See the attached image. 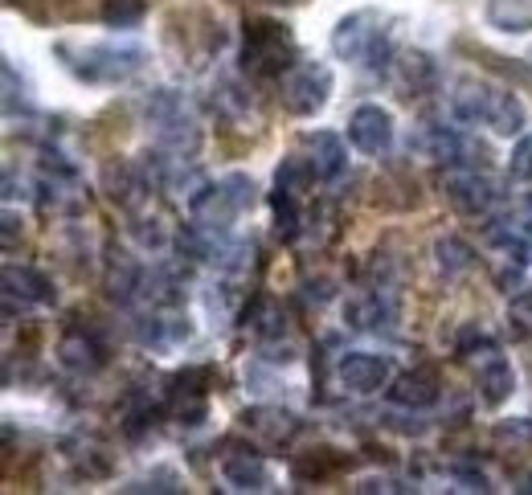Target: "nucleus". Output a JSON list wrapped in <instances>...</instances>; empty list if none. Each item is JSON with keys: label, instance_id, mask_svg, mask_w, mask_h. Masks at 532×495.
Instances as JSON below:
<instances>
[{"label": "nucleus", "instance_id": "f257e3e1", "mask_svg": "<svg viewBox=\"0 0 532 495\" xmlns=\"http://www.w3.org/2000/svg\"><path fill=\"white\" fill-rule=\"evenodd\" d=\"M78 58L82 62H70V70L86 82H127L148 66V54L136 45H86Z\"/></svg>", "mask_w": 532, "mask_h": 495}, {"label": "nucleus", "instance_id": "f03ea898", "mask_svg": "<svg viewBox=\"0 0 532 495\" xmlns=\"http://www.w3.org/2000/svg\"><path fill=\"white\" fill-rule=\"evenodd\" d=\"M283 99L295 115H320L332 99V70L324 62H299L283 82Z\"/></svg>", "mask_w": 532, "mask_h": 495}, {"label": "nucleus", "instance_id": "7ed1b4c3", "mask_svg": "<svg viewBox=\"0 0 532 495\" xmlns=\"http://www.w3.org/2000/svg\"><path fill=\"white\" fill-rule=\"evenodd\" d=\"M348 140H352V148L365 152V156H385L393 148V140H397L393 115L385 107H377V103L357 107V111L348 115Z\"/></svg>", "mask_w": 532, "mask_h": 495}, {"label": "nucleus", "instance_id": "20e7f679", "mask_svg": "<svg viewBox=\"0 0 532 495\" xmlns=\"http://www.w3.org/2000/svg\"><path fill=\"white\" fill-rule=\"evenodd\" d=\"M336 377L348 393H381L393 381V356L381 352H344Z\"/></svg>", "mask_w": 532, "mask_h": 495}, {"label": "nucleus", "instance_id": "39448f33", "mask_svg": "<svg viewBox=\"0 0 532 495\" xmlns=\"http://www.w3.org/2000/svg\"><path fill=\"white\" fill-rule=\"evenodd\" d=\"M447 197H451L463 213H487V209L500 201V185H496L492 176H483V172L467 168V172H455V176L447 180Z\"/></svg>", "mask_w": 532, "mask_h": 495}, {"label": "nucleus", "instance_id": "423d86ee", "mask_svg": "<svg viewBox=\"0 0 532 495\" xmlns=\"http://www.w3.org/2000/svg\"><path fill=\"white\" fill-rule=\"evenodd\" d=\"M369 25H373V13H352V17H344L332 29V54L340 62H365L369 45L377 37V29H369Z\"/></svg>", "mask_w": 532, "mask_h": 495}, {"label": "nucleus", "instance_id": "0eeeda50", "mask_svg": "<svg viewBox=\"0 0 532 495\" xmlns=\"http://www.w3.org/2000/svg\"><path fill=\"white\" fill-rule=\"evenodd\" d=\"M344 315H348V324H352V328L381 332V328H393V320H397V303H393L389 291H373V295H365V299H352V303L344 307Z\"/></svg>", "mask_w": 532, "mask_h": 495}, {"label": "nucleus", "instance_id": "6e6552de", "mask_svg": "<svg viewBox=\"0 0 532 495\" xmlns=\"http://www.w3.org/2000/svg\"><path fill=\"white\" fill-rule=\"evenodd\" d=\"M496 99V86H487L479 78H463L451 95V115L459 123H487V111H492Z\"/></svg>", "mask_w": 532, "mask_h": 495}, {"label": "nucleus", "instance_id": "1a4fd4ad", "mask_svg": "<svg viewBox=\"0 0 532 495\" xmlns=\"http://www.w3.org/2000/svg\"><path fill=\"white\" fill-rule=\"evenodd\" d=\"M389 397H393V405H402V410H430L438 401V377L430 369H414L393 381Z\"/></svg>", "mask_w": 532, "mask_h": 495}, {"label": "nucleus", "instance_id": "9d476101", "mask_svg": "<svg viewBox=\"0 0 532 495\" xmlns=\"http://www.w3.org/2000/svg\"><path fill=\"white\" fill-rule=\"evenodd\" d=\"M307 144H312V168L320 180H340L344 168H348V148L336 131H316L307 135Z\"/></svg>", "mask_w": 532, "mask_h": 495}, {"label": "nucleus", "instance_id": "9b49d317", "mask_svg": "<svg viewBox=\"0 0 532 495\" xmlns=\"http://www.w3.org/2000/svg\"><path fill=\"white\" fill-rule=\"evenodd\" d=\"M221 479H226L230 491H271V467L254 455H234L221 463Z\"/></svg>", "mask_w": 532, "mask_h": 495}, {"label": "nucleus", "instance_id": "f8f14e48", "mask_svg": "<svg viewBox=\"0 0 532 495\" xmlns=\"http://www.w3.org/2000/svg\"><path fill=\"white\" fill-rule=\"evenodd\" d=\"M156 148H164V152H172V156H193L197 148H201V127H197V119L193 115H176V119H168V123H160L156 127Z\"/></svg>", "mask_w": 532, "mask_h": 495}, {"label": "nucleus", "instance_id": "ddd939ff", "mask_svg": "<svg viewBox=\"0 0 532 495\" xmlns=\"http://www.w3.org/2000/svg\"><path fill=\"white\" fill-rule=\"evenodd\" d=\"M5 291H9V299H21V303H50L54 299L50 279L37 275L33 266H5Z\"/></svg>", "mask_w": 532, "mask_h": 495}, {"label": "nucleus", "instance_id": "4468645a", "mask_svg": "<svg viewBox=\"0 0 532 495\" xmlns=\"http://www.w3.org/2000/svg\"><path fill=\"white\" fill-rule=\"evenodd\" d=\"M487 127H492L496 135H504V140H512V135H524L528 111H524V103L512 95V90H496L492 111H487Z\"/></svg>", "mask_w": 532, "mask_h": 495}, {"label": "nucleus", "instance_id": "2eb2a0df", "mask_svg": "<svg viewBox=\"0 0 532 495\" xmlns=\"http://www.w3.org/2000/svg\"><path fill=\"white\" fill-rule=\"evenodd\" d=\"M479 389H483V401L487 405H504L512 393H516V369L508 365L504 356H492L487 365L479 369Z\"/></svg>", "mask_w": 532, "mask_h": 495}, {"label": "nucleus", "instance_id": "dca6fc26", "mask_svg": "<svg viewBox=\"0 0 532 495\" xmlns=\"http://www.w3.org/2000/svg\"><path fill=\"white\" fill-rule=\"evenodd\" d=\"M246 426L258 430V434H266V438H291L295 426H299V418L291 410H283V405H258V410L246 414Z\"/></svg>", "mask_w": 532, "mask_h": 495}, {"label": "nucleus", "instance_id": "f3484780", "mask_svg": "<svg viewBox=\"0 0 532 495\" xmlns=\"http://www.w3.org/2000/svg\"><path fill=\"white\" fill-rule=\"evenodd\" d=\"M434 262H438V270L447 279H455V275H463V270H471V262H475V250L463 242V238H438L434 242Z\"/></svg>", "mask_w": 532, "mask_h": 495}, {"label": "nucleus", "instance_id": "a211bd4d", "mask_svg": "<svg viewBox=\"0 0 532 495\" xmlns=\"http://www.w3.org/2000/svg\"><path fill=\"white\" fill-rule=\"evenodd\" d=\"M140 115L152 127H160V123H168L176 115H189V107H185V95H176V90H152V95L140 103Z\"/></svg>", "mask_w": 532, "mask_h": 495}, {"label": "nucleus", "instance_id": "6ab92c4d", "mask_svg": "<svg viewBox=\"0 0 532 495\" xmlns=\"http://www.w3.org/2000/svg\"><path fill=\"white\" fill-rule=\"evenodd\" d=\"M316 176V168H312V160H299V156H287L283 164H279V172H275V185L283 189V193H291V197H299L303 193V185Z\"/></svg>", "mask_w": 532, "mask_h": 495}, {"label": "nucleus", "instance_id": "aec40b11", "mask_svg": "<svg viewBox=\"0 0 532 495\" xmlns=\"http://www.w3.org/2000/svg\"><path fill=\"white\" fill-rule=\"evenodd\" d=\"M144 13H148L144 0H107V5H103V21H107L111 29H131V25H140Z\"/></svg>", "mask_w": 532, "mask_h": 495}, {"label": "nucleus", "instance_id": "412c9836", "mask_svg": "<svg viewBox=\"0 0 532 495\" xmlns=\"http://www.w3.org/2000/svg\"><path fill=\"white\" fill-rule=\"evenodd\" d=\"M487 17H492V25L504 29V33H524V29H532V9H520V0H512L508 13H504V0H492Z\"/></svg>", "mask_w": 532, "mask_h": 495}, {"label": "nucleus", "instance_id": "4be33fe9", "mask_svg": "<svg viewBox=\"0 0 532 495\" xmlns=\"http://www.w3.org/2000/svg\"><path fill=\"white\" fill-rule=\"evenodd\" d=\"M402 78H406L410 90H426V86H434L438 66H434L426 54H406V58H402Z\"/></svg>", "mask_w": 532, "mask_h": 495}, {"label": "nucleus", "instance_id": "5701e85b", "mask_svg": "<svg viewBox=\"0 0 532 495\" xmlns=\"http://www.w3.org/2000/svg\"><path fill=\"white\" fill-rule=\"evenodd\" d=\"M62 360H66L70 369H95V365H99V348H95L91 340L70 336V340L62 344Z\"/></svg>", "mask_w": 532, "mask_h": 495}, {"label": "nucleus", "instance_id": "b1692460", "mask_svg": "<svg viewBox=\"0 0 532 495\" xmlns=\"http://www.w3.org/2000/svg\"><path fill=\"white\" fill-rule=\"evenodd\" d=\"M508 172L532 185V135H520V144L512 148V160H508Z\"/></svg>", "mask_w": 532, "mask_h": 495}, {"label": "nucleus", "instance_id": "393cba45", "mask_svg": "<svg viewBox=\"0 0 532 495\" xmlns=\"http://www.w3.org/2000/svg\"><path fill=\"white\" fill-rule=\"evenodd\" d=\"M254 332H258L262 340L283 336V311H279L275 303H262V307H258V324H254Z\"/></svg>", "mask_w": 532, "mask_h": 495}, {"label": "nucleus", "instance_id": "a878e982", "mask_svg": "<svg viewBox=\"0 0 532 495\" xmlns=\"http://www.w3.org/2000/svg\"><path fill=\"white\" fill-rule=\"evenodd\" d=\"M508 320L524 332H532V291H520L508 299Z\"/></svg>", "mask_w": 532, "mask_h": 495}, {"label": "nucleus", "instance_id": "bb28decb", "mask_svg": "<svg viewBox=\"0 0 532 495\" xmlns=\"http://www.w3.org/2000/svg\"><path fill=\"white\" fill-rule=\"evenodd\" d=\"M17 99H21V103H29V99H25V82L17 86V66H13V62H5V111H9V115L17 111Z\"/></svg>", "mask_w": 532, "mask_h": 495}, {"label": "nucleus", "instance_id": "cd10ccee", "mask_svg": "<svg viewBox=\"0 0 532 495\" xmlns=\"http://www.w3.org/2000/svg\"><path fill=\"white\" fill-rule=\"evenodd\" d=\"M459 483H463V491H492L487 475H479V471H459Z\"/></svg>", "mask_w": 532, "mask_h": 495}, {"label": "nucleus", "instance_id": "c85d7f7f", "mask_svg": "<svg viewBox=\"0 0 532 495\" xmlns=\"http://www.w3.org/2000/svg\"><path fill=\"white\" fill-rule=\"evenodd\" d=\"M516 225H520L524 234H532V189L520 197V217H516Z\"/></svg>", "mask_w": 532, "mask_h": 495}, {"label": "nucleus", "instance_id": "c756f323", "mask_svg": "<svg viewBox=\"0 0 532 495\" xmlns=\"http://www.w3.org/2000/svg\"><path fill=\"white\" fill-rule=\"evenodd\" d=\"M524 422H528V418L504 422V426H500V434H504V438H532V426H524Z\"/></svg>", "mask_w": 532, "mask_h": 495}, {"label": "nucleus", "instance_id": "7c9ffc66", "mask_svg": "<svg viewBox=\"0 0 532 495\" xmlns=\"http://www.w3.org/2000/svg\"><path fill=\"white\" fill-rule=\"evenodd\" d=\"M13 238H17V217L5 213V246H13Z\"/></svg>", "mask_w": 532, "mask_h": 495}, {"label": "nucleus", "instance_id": "2f4dec72", "mask_svg": "<svg viewBox=\"0 0 532 495\" xmlns=\"http://www.w3.org/2000/svg\"><path fill=\"white\" fill-rule=\"evenodd\" d=\"M520 491H532V479H528V483H524V487H520Z\"/></svg>", "mask_w": 532, "mask_h": 495}]
</instances>
